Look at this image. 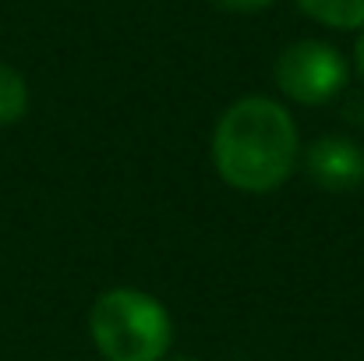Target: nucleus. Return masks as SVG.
<instances>
[{
    "label": "nucleus",
    "instance_id": "7",
    "mask_svg": "<svg viewBox=\"0 0 364 361\" xmlns=\"http://www.w3.org/2000/svg\"><path fill=\"white\" fill-rule=\"evenodd\" d=\"M213 7H220V11H227V14H262V11H269L276 0H209Z\"/></svg>",
    "mask_w": 364,
    "mask_h": 361
},
{
    "label": "nucleus",
    "instance_id": "9",
    "mask_svg": "<svg viewBox=\"0 0 364 361\" xmlns=\"http://www.w3.org/2000/svg\"><path fill=\"white\" fill-rule=\"evenodd\" d=\"M173 361H195V358H173Z\"/></svg>",
    "mask_w": 364,
    "mask_h": 361
},
{
    "label": "nucleus",
    "instance_id": "3",
    "mask_svg": "<svg viewBox=\"0 0 364 361\" xmlns=\"http://www.w3.org/2000/svg\"><path fill=\"white\" fill-rule=\"evenodd\" d=\"M347 57L326 39H297L279 50L272 64V82L283 100L297 107H326L347 89Z\"/></svg>",
    "mask_w": 364,
    "mask_h": 361
},
{
    "label": "nucleus",
    "instance_id": "2",
    "mask_svg": "<svg viewBox=\"0 0 364 361\" xmlns=\"http://www.w3.org/2000/svg\"><path fill=\"white\" fill-rule=\"evenodd\" d=\"M89 333L107 361H163L173 344L166 305L138 287L103 291L92 301Z\"/></svg>",
    "mask_w": 364,
    "mask_h": 361
},
{
    "label": "nucleus",
    "instance_id": "1",
    "mask_svg": "<svg viewBox=\"0 0 364 361\" xmlns=\"http://www.w3.org/2000/svg\"><path fill=\"white\" fill-rule=\"evenodd\" d=\"M301 163L294 114L272 96L234 100L213 131V167L244 195H269L290 181Z\"/></svg>",
    "mask_w": 364,
    "mask_h": 361
},
{
    "label": "nucleus",
    "instance_id": "6",
    "mask_svg": "<svg viewBox=\"0 0 364 361\" xmlns=\"http://www.w3.org/2000/svg\"><path fill=\"white\" fill-rule=\"evenodd\" d=\"M28 114V82L21 78L18 68L0 61V127L18 124Z\"/></svg>",
    "mask_w": 364,
    "mask_h": 361
},
{
    "label": "nucleus",
    "instance_id": "8",
    "mask_svg": "<svg viewBox=\"0 0 364 361\" xmlns=\"http://www.w3.org/2000/svg\"><path fill=\"white\" fill-rule=\"evenodd\" d=\"M354 64H358V75H361V82H364V28H361V36H358V46H354Z\"/></svg>",
    "mask_w": 364,
    "mask_h": 361
},
{
    "label": "nucleus",
    "instance_id": "4",
    "mask_svg": "<svg viewBox=\"0 0 364 361\" xmlns=\"http://www.w3.org/2000/svg\"><path fill=\"white\" fill-rule=\"evenodd\" d=\"M304 170L315 188L329 195H350L364 184V145L350 135H318L304 149Z\"/></svg>",
    "mask_w": 364,
    "mask_h": 361
},
{
    "label": "nucleus",
    "instance_id": "5",
    "mask_svg": "<svg viewBox=\"0 0 364 361\" xmlns=\"http://www.w3.org/2000/svg\"><path fill=\"white\" fill-rule=\"evenodd\" d=\"M311 21L336 28V32H361L364 0H294Z\"/></svg>",
    "mask_w": 364,
    "mask_h": 361
}]
</instances>
